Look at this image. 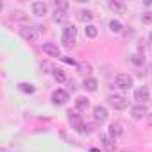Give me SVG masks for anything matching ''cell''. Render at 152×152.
<instances>
[{"instance_id": "16", "label": "cell", "mask_w": 152, "mask_h": 152, "mask_svg": "<svg viewBox=\"0 0 152 152\" xmlns=\"http://www.w3.org/2000/svg\"><path fill=\"white\" fill-rule=\"evenodd\" d=\"M91 18H93V13H91V11H88V9H81V11L77 13V20H79V22H83V23L91 22Z\"/></svg>"}, {"instance_id": "24", "label": "cell", "mask_w": 152, "mask_h": 152, "mask_svg": "<svg viewBox=\"0 0 152 152\" xmlns=\"http://www.w3.org/2000/svg\"><path fill=\"white\" fill-rule=\"evenodd\" d=\"M18 88H20V91H23V93H34V86L31 84V83H20L18 84Z\"/></svg>"}, {"instance_id": "4", "label": "cell", "mask_w": 152, "mask_h": 152, "mask_svg": "<svg viewBox=\"0 0 152 152\" xmlns=\"http://www.w3.org/2000/svg\"><path fill=\"white\" fill-rule=\"evenodd\" d=\"M116 86L120 90H131L132 88V77L129 73H118L116 75Z\"/></svg>"}, {"instance_id": "18", "label": "cell", "mask_w": 152, "mask_h": 152, "mask_svg": "<svg viewBox=\"0 0 152 152\" xmlns=\"http://www.w3.org/2000/svg\"><path fill=\"white\" fill-rule=\"evenodd\" d=\"M77 70H79V73L84 75V79H86V77H90V73H91V64L90 63H79Z\"/></svg>"}, {"instance_id": "29", "label": "cell", "mask_w": 152, "mask_h": 152, "mask_svg": "<svg viewBox=\"0 0 152 152\" xmlns=\"http://www.w3.org/2000/svg\"><path fill=\"white\" fill-rule=\"evenodd\" d=\"M147 120H148V125L152 127V113H148V115H147Z\"/></svg>"}, {"instance_id": "20", "label": "cell", "mask_w": 152, "mask_h": 152, "mask_svg": "<svg viewBox=\"0 0 152 152\" xmlns=\"http://www.w3.org/2000/svg\"><path fill=\"white\" fill-rule=\"evenodd\" d=\"M129 59H131V63H134V64H138V66L145 64V56H143L141 52H134Z\"/></svg>"}, {"instance_id": "30", "label": "cell", "mask_w": 152, "mask_h": 152, "mask_svg": "<svg viewBox=\"0 0 152 152\" xmlns=\"http://www.w3.org/2000/svg\"><path fill=\"white\" fill-rule=\"evenodd\" d=\"M64 63H70V64H73V59H70V57H64Z\"/></svg>"}, {"instance_id": "9", "label": "cell", "mask_w": 152, "mask_h": 152, "mask_svg": "<svg viewBox=\"0 0 152 152\" xmlns=\"http://www.w3.org/2000/svg\"><path fill=\"white\" fill-rule=\"evenodd\" d=\"M68 120H70V124L77 129L79 132H84V125H83V120H81V116L77 115V113H68Z\"/></svg>"}, {"instance_id": "28", "label": "cell", "mask_w": 152, "mask_h": 152, "mask_svg": "<svg viewBox=\"0 0 152 152\" xmlns=\"http://www.w3.org/2000/svg\"><path fill=\"white\" fill-rule=\"evenodd\" d=\"M13 15H15V18H16V20H25V16H23V13H22V11H15Z\"/></svg>"}, {"instance_id": "26", "label": "cell", "mask_w": 152, "mask_h": 152, "mask_svg": "<svg viewBox=\"0 0 152 152\" xmlns=\"http://www.w3.org/2000/svg\"><path fill=\"white\" fill-rule=\"evenodd\" d=\"M141 22H143V23H152V13H145V15L141 16Z\"/></svg>"}, {"instance_id": "22", "label": "cell", "mask_w": 152, "mask_h": 152, "mask_svg": "<svg viewBox=\"0 0 152 152\" xmlns=\"http://www.w3.org/2000/svg\"><path fill=\"white\" fill-rule=\"evenodd\" d=\"M84 34H86V38L93 39V38H97L99 31H97V27H95V25H86V29H84Z\"/></svg>"}, {"instance_id": "12", "label": "cell", "mask_w": 152, "mask_h": 152, "mask_svg": "<svg viewBox=\"0 0 152 152\" xmlns=\"http://www.w3.org/2000/svg\"><path fill=\"white\" fill-rule=\"evenodd\" d=\"M124 134V125L120 124V122H113L111 125H109V136L115 140V138H118V136H122Z\"/></svg>"}, {"instance_id": "8", "label": "cell", "mask_w": 152, "mask_h": 152, "mask_svg": "<svg viewBox=\"0 0 152 152\" xmlns=\"http://www.w3.org/2000/svg\"><path fill=\"white\" fill-rule=\"evenodd\" d=\"M93 118H95V122H106L107 120V109L104 107V106H95L93 107Z\"/></svg>"}, {"instance_id": "21", "label": "cell", "mask_w": 152, "mask_h": 152, "mask_svg": "<svg viewBox=\"0 0 152 152\" xmlns=\"http://www.w3.org/2000/svg\"><path fill=\"white\" fill-rule=\"evenodd\" d=\"M54 79H56L59 84H63V83H66V73H64L61 68H54Z\"/></svg>"}, {"instance_id": "14", "label": "cell", "mask_w": 152, "mask_h": 152, "mask_svg": "<svg viewBox=\"0 0 152 152\" xmlns=\"http://www.w3.org/2000/svg\"><path fill=\"white\" fill-rule=\"evenodd\" d=\"M90 107V100L86 97H77L75 99V109L77 111H86Z\"/></svg>"}, {"instance_id": "25", "label": "cell", "mask_w": 152, "mask_h": 152, "mask_svg": "<svg viewBox=\"0 0 152 152\" xmlns=\"http://www.w3.org/2000/svg\"><path fill=\"white\" fill-rule=\"evenodd\" d=\"M54 7L57 11H66L68 9V2H64V0H56L54 2Z\"/></svg>"}, {"instance_id": "1", "label": "cell", "mask_w": 152, "mask_h": 152, "mask_svg": "<svg viewBox=\"0 0 152 152\" xmlns=\"http://www.w3.org/2000/svg\"><path fill=\"white\" fill-rule=\"evenodd\" d=\"M61 38H63V43H64L66 47H73L75 38H77V27L66 23V25L63 27V36H61Z\"/></svg>"}, {"instance_id": "31", "label": "cell", "mask_w": 152, "mask_h": 152, "mask_svg": "<svg viewBox=\"0 0 152 152\" xmlns=\"http://www.w3.org/2000/svg\"><path fill=\"white\" fill-rule=\"evenodd\" d=\"M148 41L152 43V31H150V34H148Z\"/></svg>"}, {"instance_id": "15", "label": "cell", "mask_w": 152, "mask_h": 152, "mask_svg": "<svg viewBox=\"0 0 152 152\" xmlns=\"http://www.w3.org/2000/svg\"><path fill=\"white\" fill-rule=\"evenodd\" d=\"M100 143H102V147L107 148V150H113V148H115V140H113L109 134H100Z\"/></svg>"}, {"instance_id": "7", "label": "cell", "mask_w": 152, "mask_h": 152, "mask_svg": "<svg viewBox=\"0 0 152 152\" xmlns=\"http://www.w3.org/2000/svg\"><path fill=\"white\" fill-rule=\"evenodd\" d=\"M147 115H148V109L145 107V104H138V106L131 107V116H132L134 120H140V118H143V116H147Z\"/></svg>"}, {"instance_id": "19", "label": "cell", "mask_w": 152, "mask_h": 152, "mask_svg": "<svg viewBox=\"0 0 152 152\" xmlns=\"http://www.w3.org/2000/svg\"><path fill=\"white\" fill-rule=\"evenodd\" d=\"M52 18H54L56 23H64V22L68 20V15H66V11H57V9H56Z\"/></svg>"}, {"instance_id": "5", "label": "cell", "mask_w": 152, "mask_h": 152, "mask_svg": "<svg viewBox=\"0 0 152 152\" xmlns=\"http://www.w3.org/2000/svg\"><path fill=\"white\" fill-rule=\"evenodd\" d=\"M68 100H70V95H68V91H64V90H56V91L52 93V102H54L56 106H64Z\"/></svg>"}, {"instance_id": "17", "label": "cell", "mask_w": 152, "mask_h": 152, "mask_svg": "<svg viewBox=\"0 0 152 152\" xmlns=\"http://www.w3.org/2000/svg\"><path fill=\"white\" fill-rule=\"evenodd\" d=\"M97 86H99V83H97V79H93V77H86L84 83H83V88H84L86 91H95Z\"/></svg>"}, {"instance_id": "23", "label": "cell", "mask_w": 152, "mask_h": 152, "mask_svg": "<svg viewBox=\"0 0 152 152\" xmlns=\"http://www.w3.org/2000/svg\"><path fill=\"white\" fill-rule=\"evenodd\" d=\"M122 29H124V27H122V23H120L118 20H111V22H109V31H111V32L118 34V32H122Z\"/></svg>"}, {"instance_id": "3", "label": "cell", "mask_w": 152, "mask_h": 152, "mask_svg": "<svg viewBox=\"0 0 152 152\" xmlns=\"http://www.w3.org/2000/svg\"><path fill=\"white\" fill-rule=\"evenodd\" d=\"M39 31H41V27H23V29L20 31V34H22V38H23L25 41L36 43V41L39 39Z\"/></svg>"}, {"instance_id": "11", "label": "cell", "mask_w": 152, "mask_h": 152, "mask_svg": "<svg viewBox=\"0 0 152 152\" xmlns=\"http://www.w3.org/2000/svg\"><path fill=\"white\" fill-rule=\"evenodd\" d=\"M32 13L36 16H45L48 13V7L45 2H32Z\"/></svg>"}, {"instance_id": "6", "label": "cell", "mask_w": 152, "mask_h": 152, "mask_svg": "<svg viewBox=\"0 0 152 152\" xmlns=\"http://www.w3.org/2000/svg\"><path fill=\"white\" fill-rule=\"evenodd\" d=\"M134 100H136L138 104H145V102H148V100H150V91H148V88H147V86L138 88V90L134 91Z\"/></svg>"}, {"instance_id": "2", "label": "cell", "mask_w": 152, "mask_h": 152, "mask_svg": "<svg viewBox=\"0 0 152 152\" xmlns=\"http://www.w3.org/2000/svg\"><path fill=\"white\" fill-rule=\"evenodd\" d=\"M107 104L113 109H116V111H124V109L129 107V100L124 95H109L107 97Z\"/></svg>"}, {"instance_id": "13", "label": "cell", "mask_w": 152, "mask_h": 152, "mask_svg": "<svg viewBox=\"0 0 152 152\" xmlns=\"http://www.w3.org/2000/svg\"><path fill=\"white\" fill-rule=\"evenodd\" d=\"M109 9L115 15H125V4L118 2V0H111V2H109Z\"/></svg>"}, {"instance_id": "27", "label": "cell", "mask_w": 152, "mask_h": 152, "mask_svg": "<svg viewBox=\"0 0 152 152\" xmlns=\"http://www.w3.org/2000/svg\"><path fill=\"white\" fill-rule=\"evenodd\" d=\"M145 48H147V43H145V39H140V41H138V50L141 52V50H145Z\"/></svg>"}, {"instance_id": "10", "label": "cell", "mask_w": 152, "mask_h": 152, "mask_svg": "<svg viewBox=\"0 0 152 152\" xmlns=\"http://www.w3.org/2000/svg\"><path fill=\"white\" fill-rule=\"evenodd\" d=\"M43 52L50 57H59L61 56V48L56 45V43H45L43 45Z\"/></svg>"}]
</instances>
